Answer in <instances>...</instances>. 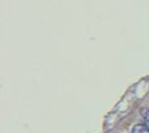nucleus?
Listing matches in <instances>:
<instances>
[{
	"instance_id": "7ed1b4c3",
	"label": "nucleus",
	"mask_w": 149,
	"mask_h": 133,
	"mask_svg": "<svg viewBox=\"0 0 149 133\" xmlns=\"http://www.w3.org/2000/svg\"><path fill=\"white\" fill-rule=\"evenodd\" d=\"M146 125L148 126V128H149V122H146Z\"/></svg>"
},
{
	"instance_id": "f03ea898",
	"label": "nucleus",
	"mask_w": 149,
	"mask_h": 133,
	"mask_svg": "<svg viewBox=\"0 0 149 133\" xmlns=\"http://www.w3.org/2000/svg\"><path fill=\"white\" fill-rule=\"evenodd\" d=\"M141 115L146 122H149V109H143L141 111Z\"/></svg>"
},
{
	"instance_id": "f257e3e1",
	"label": "nucleus",
	"mask_w": 149,
	"mask_h": 133,
	"mask_svg": "<svg viewBox=\"0 0 149 133\" xmlns=\"http://www.w3.org/2000/svg\"><path fill=\"white\" fill-rule=\"evenodd\" d=\"M132 133H149V128L147 125L139 124L132 128Z\"/></svg>"
}]
</instances>
